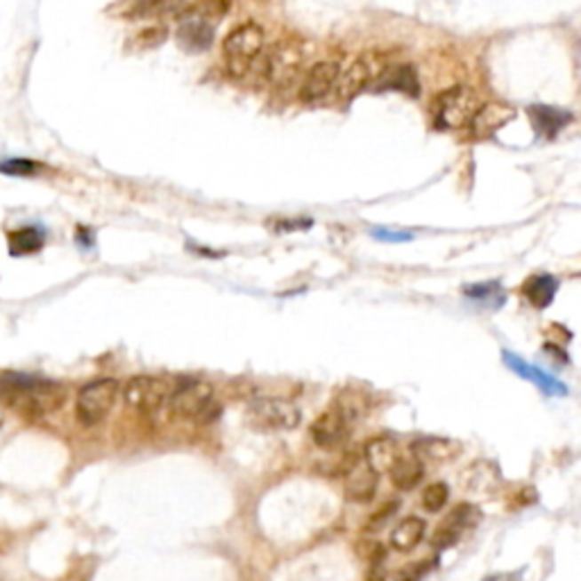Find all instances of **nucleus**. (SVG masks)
<instances>
[{"label": "nucleus", "mask_w": 581, "mask_h": 581, "mask_svg": "<svg viewBox=\"0 0 581 581\" xmlns=\"http://www.w3.org/2000/svg\"><path fill=\"white\" fill-rule=\"evenodd\" d=\"M67 402V388L60 382L30 372H0V404L26 420L46 418Z\"/></svg>", "instance_id": "nucleus-1"}, {"label": "nucleus", "mask_w": 581, "mask_h": 581, "mask_svg": "<svg viewBox=\"0 0 581 581\" xmlns=\"http://www.w3.org/2000/svg\"><path fill=\"white\" fill-rule=\"evenodd\" d=\"M266 46V35L257 23H243L223 39L225 67L232 77H248L255 71L257 61Z\"/></svg>", "instance_id": "nucleus-2"}, {"label": "nucleus", "mask_w": 581, "mask_h": 581, "mask_svg": "<svg viewBox=\"0 0 581 581\" xmlns=\"http://www.w3.org/2000/svg\"><path fill=\"white\" fill-rule=\"evenodd\" d=\"M121 384L114 378L93 379L80 388L76 398V418L84 427H96L116 407Z\"/></svg>", "instance_id": "nucleus-3"}, {"label": "nucleus", "mask_w": 581, "mask_h": 581, "mask_svg": "<svg viewBox=\"0 0 581 581\" xmlns=\"http://www.w3.org/2000/svg\"><path fill=\"white\" fill-rule=\"evenodd\" d=\"M305 61V52L293 41H280L268 52H261L259 61H257L255 71L264 82L273 84V87H286L296 80L298 73Z\"/></svg>", "instance_id": "nucleus-4"}, {"label": "nucleus", "mask_w": 581, "mask_h": 581, "mask_svg": "<svg viewBox=\"0 0 581 581\" xmlns=\"http://www.w3.org/2000/svg\"><path fill=\"white\" fill-rule=\"evenodd\" d=\"M480 105V96L470 87H450L434 98V123L441 130L468 128Z\"/></svg>", "instance_id": "nucleus-5"}, {"label": "nucleus", "mask_w": 581, "mask_h": 581, "mask_svg": "<svg viewBox=\"0 0 581 581\" xmlns=\"http://www.w3.org/2000/svg\"><path fill=\"white\" fill-rule=\"evenodd\" d=\"M175 386L171 379L157 375H137L123 386V402L137 413H155L169 404Z\"/></svg>", "instance_id": "nucleus-6"}, {"label": "nucleus", "mask_w": 581, "mask_h": 581, "mask_svg": "<svg viewBox=\"0 0 581 581\" xmlns=\"http://www.w3.org/2000/svg\"><path fill=\"white\" fill-rule=\"evenodd\" d=\"M302 413L290 400L259 398L248 407V423L264 432H284L300 425Z\"/></svg>", "instance_id": "nucleus-7"}, {"label": "nucleus", "mask_w": 581, "mask_h": 581, "mask_svg": "<svg viewBox=\"0 0 581 581\" xmlns=\"http://www.w3.org/2000/svg\"><path fill=\"white\" fill-rule=\"evenodd\" d=\"M214 404V386L204 379H189L175 386L169 411L175 420H200Z\"/></svg>", "instance_id": "nucleus-8"}, {"label": "nucleus", "mask_w": 581, "mask_h": 581, "mask_svg": "<svg viewBox=\"0 0 581 581\" xmlns=\"http://www.w3.org/2000/svg\"><path fill=\"white\" fill-rule=\"evenodd\" d=\"M352 423L343 416L337 404H331L327 411H322L314 423H311V441L321 450H337L346 443L350 434Z\"/></svg>", "instance_id": "nucleus-9"}, {"label": "nucleus", "mask_w": 581, "mask_h": 581, "mask_svg": "<svg viewBox=\"0 0 581 581\" xmlns=\"http://www.w3.org/2000/svg\"><path fill=\"white\" fill-rule=\"evenodd\" d=\"M480 518V511L474 509V506L459 505L454 511H450L441 521V525L436 527V531L432 536V545L436 550H448V547L457 545L461 536H464V531L477 525Z\"/></svg>", "instance_id": "nucleus-10"}, {"label": "nucleus", "mask_w": 581, "mask_h": 581, "mask_svg": "<svg viewBox=\"0 0 581 581\" xmlns=\"http://www.w3.org/2000/svg\"><path fill=\"white\" fill-rule=\"evenodd\" d=\"M379 484V474L370 468L363 459H357L347 468L343 495L352 505H368L375 497Z\"/></svg>", "instance_id": "nucleus-11"}, {"label": "nucleus", "mask_w": 581, "mask_h": 581, "mask_svg": "<svg viewBox=\"0 0 581 581\" xmlns=\"http://www.w3.org/2000/svg\"><path fill=\"white\" fill-rule=\"evenodd\" d=\"M338 76V64L337 61H316L314 67L309 68V73L305 76L300 84V96L302 102H318L322 98L330 96L334 92V84H337Z\"/></svg>", "instance_id": "nucleus-12"}, {"label": "nucleus", "mask_w": 581, "mask_h": 581, "mask_svg": "<svg viewBox=\"0 0 581 581\" xmlns=\"http://www.w3.org/2000/svg\"><path fill=\"white\" fill-rule=\"evenodd\" d=\"M513 116L515 109L505 105V102H486V105H480V109L470 118L468 130L473 137L489 139L500 132Z\"/></svg>", "instance_id": "nucleus-13"}, {"label": "nucleus", "mask_w": 581, "mask_h": 581, "mask_svg": "<svg viewBox=\"0 0 581 581\" xmlns=\"http://www.w3.org/2000/svg\"><path fill=\"white\" fill-rule=\"evenodd\" d=\"M500 482H502V477H500V470H497V466L490 464V461H484V459L470 464L459 477L461 489H464L466 493H473V495L493 493V490H497Z\"/></svg>", "instance_id": "nucleus-14"}, {"label": "nucleus", "mask_w": 581, "mask_h": 581, "mask_svg": "<svg viewBox=\"0 0 581 581\" xmlns=\"http://www.w3.org/2000/svg\"><path fill=\"white\" fill-rule=\"evenodd\" d=\"M184 5V0H116L109 12L118 19H148V16L166 14Z\"/></svg>", "instance_id": "nucleus-15"}, {"label": "nucleus", "mask_w": 581, "mask_h": 581, "mask_svg": "<svg viewBox=\"0 0 581 581\" xmlns=\"http://www.w3.org/2000/svg\"><path fill=\"white\" fill-rule=\"evenodd\" d=\"M411 454L420 461H432V464H445V461L457 459L461 454V443L445 436H423L411 443Z\"/></svg>", "instance_id": "nucleus-16"}, {"label": "nucleus", "mask_w": 581, "mask_h": 581, "mask_svg": "<svg viewBox=\"0 0 581 581\" xmlns=\"http://www.w3.org/2000/svg\"><path fill=\"white\" fill-rule=\"evenodd\" d=\"M502 357H505V363L515 372V375H521V378L527 379V382H534L536 386L541 388L543 393H547V395H566L568 393L566 384H561L559 379L552 378V375L543 372L541 368L527 363L525 359H521L518 354H513V352H502Z\"/></svg>", "instance_id": "nucleus-17"}, {"label": "nucleus", "mask_w": 581, "mask_h": 581, "mask_svg": "<svg viewBox=\"0 0 581 581\" xmlns=\"http://www.w3.org/2000/svg\"><path fill=\"white\" fill-rule=\"evenodd\" d=\"M370 82V67H368L366 60H354L350 61L346 68H338L337 84H334V93H337L338 100L347 102L354 96L363 92Z\"/></svg>", "instance_id": "nucleus-18"}, {"label": "nucleus", "mask_w": 581, "mask_h": 581, "mask_svg": "<svg viewBox=\"0 0 581 581\" xmlns=\"http://www.w3.org/2000/svg\"><path fill=\"white\" fill-rule=\"evenodd\" d=\"M400 445L398 441L391 436H378V439L368 441L366 450H363V461L370 466L375 473H388L391 466L400 459Z\"/></svg>", "instance_id": "nucleus-19"}, {"label": "nucleus", "mask_w": 581, "mask_h": 581, "mask_svg": "<svg viewBox=\"0 0 581 581\" xmlns=\"http://www.w3.org/2000/svg\"><path fill=\"white\" fill-rule=\"evenodd\" d=\"M178 39L187 51L200 52L214 44V28L207 20L198 19H182L178 30Z\"/></svg>", "instance_id": "nucleus-20"}, {"label": "nucleus", "mask_w": 581, "mask_h": 581, "mask_svg": "<svg viewBox=\"0 0 581 581\" xmlns=\"http://www.w3.org/2000/svg\"><path fill=\"white\" fill-rule=\"evenodd\" d=\"M388 474H391L393 489L413 490L420 482H423L425 464L418 459V457L407 454V457H400V459L391 466Z\"/></svg>", "instance_id": "nucleus-21"}, {"label": "nucleus", "mask_w": 581, "mask_h": 581, "mask_svg": "<svg viewBox=\"0 0 581 581\" xmlns=\"http://www.w3.org/2000/svg\"><path fill=\"white\" fill-rule=\"evenodd\" d=\"M425 531H427V525H425L423 518L407 515L391 531V547L395 552H411L413 547L420 545V541L425 538Z\"/></svg>", "instance_id": "nucleus-22"}, {"label": "nucleus", "mask_w": 581, "mask_h": 581, "mask_svg": "<svg viewBox=\"0 0 581 581\" xmlns=\"http://www.w3.org/2000/svg\"><path fill=\"white\" fill-rule=\"evenodd\" d=\"M522 290H525L527 300H529L531 305L543 309V306H547L554 300L556 290H559V282L552 275H534L525 282Z\"/></svg>", "instance_id": "nucleus-23"}, {"label": "nucleus", "mask_w": 581, "mask_h": 581, "mask_svg": "<svg viewBox=\"0 0 581 581\" xmlns=\"http://www.w3.org/2000/svg\"><path fill=\"white\" fill-rule=\"evenodd\" d=\"M44 232L39 227H19V230L7 235V243H10L12 255H32V252L41 251L44 245Z\"/></svg>", "instance_id": "nucleus-24"}, {"label": "nucleus", "mask_w": 581, "mask_h": 581, "mask_svg": "<svg viewBox=\"0 0 581 581\" xmlns=\"http://www.w3.org/2000/svg\"><path fill=\"white\" fill-rule=\"evenodd\" d=\"M227 10H230V0H195V3L184 7L182 19H198L214 23V20L223 19Z\"/></svg>", "instance_id": "nucleus-25"}, {"label": "nucleus", "mask_w": 581, "mask_h": 581, "mask_svg": "<svg viewBox=\"0 0 581 581\" xmlns=\"http://www.w3.org/2000/svg\"><path fill=\"white\" fill-rule=\"evenodd\" d=\"M384 87L388 89H400L402 93H409V96H418V77L413 73V68L409 64H400V67H393L391 71L384 73L382 77Z\"/></svg>", "instance_id": "nucleus-26"}, {"label": "nucleus", "mask_w": 581, "mask_h": 581, "mask_svg": "<svg viewBox=\"0 0 581 581\" xmlns=\"http://www.w3.org/2000/svg\"><path fill=\"white\" fill-rule=\"evenodd\" d=\"M448 500H450V489L448 484H443V482L429 484L427 489L423 490V495H420V505H423V509L429 511V513H436V511L443 509V506L448 505Z\"/></svg>", "instance_id": "nucleus-27"}, {"label": "nucleus", "mask_w": 581, "mask_h": 581, "mask_svg": "<svg viewBox=\"0 0 581 581\" xmlns=\"http://www.w3.org/2000/svg\"><path fill=\"white\" fill-rule=\"evenodd\" d=\"M531 114H534L536 125H538L545 134H550V137L559 132V128L566 125L568 121V116H563L561 112H556V109L552 107H534L531 109Z\"/></svg>", "instance_id": "nucleus-28"}, {"label": "nucleus", "mask_w": 581, "mask_h": 581, "mask_svg": "<svg viewBox=\"0 0 581 581\" xmlns=\"http://www.w3.org/2000/svg\"><path fill=\"white\" fill-rule=\"evenodd\" d=\"M166 39H169V28L159 26L157 23V26L143 28V30L134 36V46H139L141 51H146V48L162 46Z\"/></svg>", "instance_id": "nucleus-29"}, {"label": "nucleus", "mask_w": 581, "mask_h": 581, "mask_svg": "<svg viewBox=\"0 0 581 581\" xmlns=\"http://www.w3.org/2000/svg\"><path fill=\"white\" fill-rule=\"evenodd\" d=\"M434 568V561H411L395 575V581H420Z\"/></svg>", "instance_id": "nucleus-30"}, {"label": "nucleus", "mask_w": 581, "mask_h": 581, "mask_svg": "<svg viewBox=\"0 0 581 581\" xmlns=\"http://www.w3.org/2000/svg\"><path fill=\"white\" fill-rule=\"evenodd\" d=\"M36 163L28 162V159H10V162L0 163V173L5 175H35Z\"/></svg>", "instance_id": "nucleus-31"}, {"label": "nucleus", "mask_w": 581, "mask_h": 581, "mask_svg": "<svg viewBox=\"0 0 581 581\" xmlns=\"http://www.w3.org/2000/svg\"><path fill=\"white\" fill-rule=\"evenodd\" d=\"M372 235L382 241H391V243H398V241H411V235L407 232H391V230H375Z\"/></svg>", "instance_id": "nucleus-32"}, {"label": "nucleus", "mask_w": 581, "mask_h": 581, "mask_svg": "<svg viewBox=\"0 0 581 581\" xmlns=\"http://www.w3.org/2000/svg\"><path fill=\"white\" fill-rule=\"evenodd\" d=\"M393 511H395V505L391 502V505L384 506V511H379V513L375 515L370 522H368V529H379V525H384V522H386V518H388V515H393Z\"/></svg>", "instance_id": "nucleus-33"}, {"label": "nucleus", "mask_w": 581, "mask_h": 581, "mask_svg": "<svg viewBox=\"0 0 581 581\" xmlns=\"http://www.w3.org/2000/svg\"><path fill=\"white\" fill-rule=\"evenodd\" d=\"M0 427H3V413H0Z\"/></svg>", "instance_id": "nucleus-34"}]
</instances>
